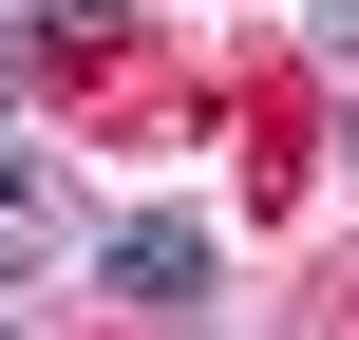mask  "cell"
<instances>
[{
	"label": "cell",
	"mask_w": 359,
	"mask_h": 340,
	"mask_svg": "<svg viewBox=\"0 0 359 340\" xmlns=\"http://www.w3.org/2000/svg\"><path fill=\"white\" fill-rule=\"evenodd\" d=\"M95 265H114V303H208V265H227V246H208L189 208H133V227H114Z\"/></svg>",
	"instance_id": "1"
},
{
	"label": "cell",
	"mask_w": 359,
	"mask_h": 340,
	"mask_svg": "<svg viewBox=\"0 0 359 340\" xmlns=\"http://www.w3.org/2000/svg\"><path fill=\"white\" fill-rule=\"evenodd\" d=\"M114 19H133V0H38V19H19V38H38V57H57V38H114Z\"/></svg>",
	"instance_id": "2"
},
{
	"label": "cell",
	"mask_w": 359,
	"mask_h": 340,
	"mask_svg": "<svg viewBox=\"0 0 359 340\" xmlns=\"http://www.w3.org/2000/svg\"><path fill=\"white\" fill-rule=\"evenodd\" d=\"M303 38H322V57H341V76H359V0H303Z\"/></svg>",
	"instance_id": "3"
},
{
	"label": "cell",
	"mask_w": 359,
	"mask_h": 340,
	"mask_svg": "<svg viewBox=\"0 0 359 340\" xmlns=\"http://www.w3.org/2000/svg\"><path fill=\"white\" fill-rule=\"evenodd\" d=\"M19 57H38V38H0V132H19Z\"/></svg>",
	"instance_id": "4"
},
{
	"label": "cell",
	"mask_w": 359,
	"mask_h": 340,
	"mask_svg": "<svg viewBox=\"0 0 359 340\" xmlns=\"http://www.w3.org/2000/svg\"><path fill=\"white\" fill-rule=\"evenodd\" d=\"M341 170H359V114H341Z\"/></svg>",
	"instance_id": "5"
},
{
	"label": "cell",
	"mask_w": 359,
	"mask_h": 340,
	"mask_svg": "<svg viewBox=\"0 0 359 340\" xmlns=\"http://www.w3.org/2000/svg\"><path fill=\"white\" fill-rule=\"evenodd\" d=\"M0 340H19V322H0Z\"/></svg>",
	"instance_id": "6"
}]
</instances>
